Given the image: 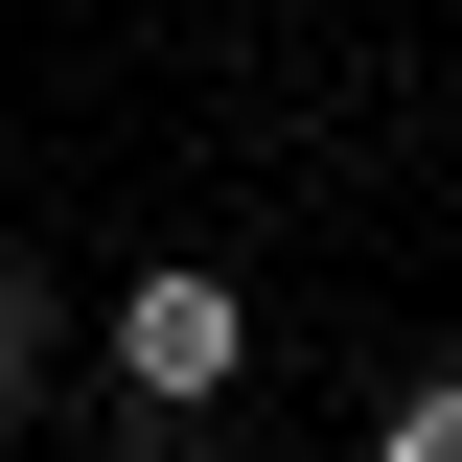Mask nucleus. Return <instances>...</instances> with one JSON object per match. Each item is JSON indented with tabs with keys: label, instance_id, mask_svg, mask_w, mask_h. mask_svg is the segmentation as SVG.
Here are the masks:
<instances>
[{
	"label": "nucleus",
	"instance_id": "7ed1b4c3",
	"mask_svg": "<svg viewBox=\"0 0 462 462\" xmlns=\"http://www.w3.org/2000/svg\"><path fill=\"white\" fill-rule=\"evenodd\" d=\"M370 462H462V370H416V393L370 416Z\"/></svg>",
	"mask_w": 462,
	"mask_h": 462
},
{
	"label": "nucleus",
	"instance_id": "f03ea898",
	"mask_svg": "<svg viewBox=\"0 0 462 462\" xmlns=\"http://www.w3.org/2000/svg\"><path fill=\"white\" fill-rule=\"evenodd\" d=\"M47 370H69V300H47V278H0V416H47Z\"/></svg>",
	"mask_w": 462,
	"mask_h": 462
},
{
	"label": "nucleus",
	"instance_id": "f257e3e1",
	"mask_svg": "<svg viewBox=\"0 0 462 462\" xmlns=\"http://www.w3.org/2000/svg\"><path fill=\"white\" fill-rule=\"evenodd\" d=\"M231 370H254V300H231L208 254H139V278H116V393L139 416H208Z\"/></svg>",
	"mask_w": 462,
	"mask_h": 462
}]
</instances>
